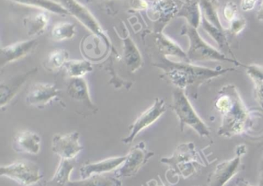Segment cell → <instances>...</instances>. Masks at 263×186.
<instances>
[{
  "label": "cell",
  "mask_w": 263,
  "mask_h": 186,
  "mask_svg": "<svg viewBox=\"0 0 263 186\" xmlns=\"http://www.w3.org/2000/svg\"><path fill=\"white\" fill-rule=\"evenodd\" d=\"M155 66L162 70L161 77L175 88L184 90L192 99L198 98V91L203 84L235 71L234 67L212 69L187 61H172L164 56H161Z\"/></svg>",
  "instance_id": "obj_1"
},
{
  "label": "cell",
  "mask_w": 263,
  "mask_h": 186,
  "mask_svg": "<svg viewBox=\"0 0 263 186\" xmlns=\"http://www.w3.org/2000/svg\"><path fill=\"white\" fill-rule=\"evenodd\" d=\"M215 107L221 115L218 135L232 138L241 135L253 125L252 114L245 104L236 86L226 85L218 91Z\"/></svg>",
  "instance_id": "obj_2"
},
{
  "label": "cell",
  "mask_w": 263,
  "mask_h": 186,
  "mask_svg": "<svg viewBox=\"0 0 263 186\" xmlns=\"http://www.w3.org/2000/svg\"><path fill=\"white\" fill-rule=\"evenodd\" d=\"M161 162L169 167L167 172L177 178H190L197 173L198 166L206 167L210 164L203 152L195 148L193 142L180 144L171 157L161 158Z\"/></svg>",
  "instance_id": "obj_3"
},
{
  "label": "cell",
  "mask_w": 263,
  "mask_h": 186,
  "mask_svg": "<svg viewBox=\"0 0 263 186\" xmlns=\"http://www.w3.org/2000/svg\"><path fill=\"white\" fill-rule=\"evenodd\" d=\"M181 34L185 35L189 41V50L187 52L189 63H195L198 61H219L229 63L235 66H242L243 63L238 60L227 56L219 49H215L203 39L200 35L198 29L186 24L181 29Z\"/></svg>",
  "instance_id": "obj_4"
},
{
  "label": "cell",
  "mask_w": 263,
  "mask_h": 186,
  "mask_svg": "<svg viewBox=\"0 0 263 186\" xmlns=\"http://www.w3.org/2000/svg\"><path fill=\"white\" fill-rule=\"evenodd\" d=\"M171 108L179 120L181 132H184L185 126H189L200 136L209 137L210 129L209 126L198 115L184 90L175 88L172 94Z\"/></svg>",
  "instance_id": "obj_5"
},
{
  "label": "cell",
  "mask_w": 263,
  "mask_h": 186,
  "mask_svg": "<svg viewBox=\"0 0 263 186\" xmlns=\"http://www.w3.org/2000/svg\"><path fill=\"white\" fill-rule=\"evenodd\" d=\"M0 175L11 178L23 186H32L42 179L39 166L27 159L17 160L0 168Z\"/></svg>",
  "instance_id": "obj_6"
},
{
  "label": "cell",
  "mask_w": 263,
  "mask_h": 186,
  "mask_svg": "<svg viewBox=\"0 0 263 186\" xmlns=\"http://www.w3.org/2000/svg\"><path fill=\"white\" fill-rule=\"evenodd\" d=\"M246 146H237L236 153L232 159L226 160L217 164L215 170L208 178V186H224L241 168V157L246 153Z\"/></svg>",
  "instance_id": "obj_7"
},
{
  "label": "cell",
  "mask_w": 263,
  "mask_h": 186,
  "mask_svg": "<svg viewBox=\"0 0 263 186\" xmlns=\"http://www.w3.org/2000/svg\"><path fill=\"white\" fill-rule=\"evenodd\" d=\"M60 3L69 11L70 15L74 16L90 32H93L98 38H101L104 42V45L107 46V49H109L110 42L108 37L104 33L101 25L87 7L77 0H60Z\"/></svg>",
  "instance_id": "obj_8"
},
{
  "label": "cell",
  "mask_w": 263,
  "mask_h": 186,
  "mask_svg": "<svg viewBox=\"0 0 263 186\" xmlns=\"http://www.w3.org/2000/svg\"><path fill=\"white\" fill-rule=\"evenodd\" d=\"M154 155L153 152L147 150L144 141H140L133 146L126 155L125 161L115 172L117 178L132 177L136 175Z\"/></svg>",
  "instance_id": "obj_9"
},
{
  "label": "cell",
  "mask_w": 263,
  "mask_h": 186,
  "mask_svg": "<svg viewBox=\"0 0 263 186\" xmlns=\"http://www.w3.org/2000/svg\"><path fill=\"white\" fill-rule=\"evenodd\" d=\"M167 110L165 101L163 98H156L153 105L141 114L137 119L130 125V133L122 141L124 144L133 142L137 135L155 122Z\"/></svg>",
  "instance_id": "obj_10"
},
{
  "label": "cell",
  "mask_w": 263,
  "mask_h": 186,
  "mask_svg": "<svg viewBox=\"0 0 263 186\" xmlns=\"http://www.w3.org/2000/svg\"><path fill=\"white\" fill-rule=\"evenodd\" d=\"M182 0H154L150 7V17L155 23V32H162L165 26L177 17Z\"/></svg>",
  "instance_id": "obj_11"
},
{
  "label": "cell",
  "mask_w": 263,
  "mask_h": 186,
  "mask_svg": "<svg viewBox=\"0 0 263 186\" xmlns=\"http://www.w3.org/2000/svg\"><path fill=\"white\" fill-rule=\"evenodd\" d=\"M80 142V134L72 132L68 134H56L52 140V151L61 159L72 160L83 150Z\"/></svg>",
  "instance_id": "obj_12"
},
{
  "label": "cell",
  "mask_w": 263,
  "mask_h": 186,
  "mask_svg": "<svg viewBox=\"0 0 263 186\" xmlns=\"http://www.w3.org/2000/svg\"><path fill=\"white\" fill-rule=\"evenodd\" d=\"M60 95L61 90L56 85L38 82L30 87L26 97V102L29 106L44 107Z\"/></svg>",
  "instance_id": "obj_13"
},
{
  "label": "cell",
  "mask_w": 263,
  "mask_h": 186,
  "mask_svg": "<svg viewBox=\"0 0 263 186\" xmlns=\"http://www.w3.org/2000/svg\"><path fill=\"white\" fill-rule=\"evenodd\" d=\"M37 44V40L31 39L27 41L18 42L0 50V66L4 67L9 63L16 61L31 52Z\"/></svg>",
  "instance_id": "obj_14"
},
{
  "label": "cell",
  "mask_w": 263,
  "mask_h": 186,
  "mask_svg": "<svg viewBox=\"0 0 263 186\" xmlns=\"http://www.w3.org/2000/svg\"><path fill=\"white\" fill-rule=\"evenodd\" d=\"M126 160L125 156L112 157L95 162L85 163L80 168L81 179L89 178L93 175L105 174L119 169Z\"/></svg>",
  "instance_id": "obj_15"
},
{
  "label": "cell",
  "mask_w": 263,
  "mask_h": 186,
  "mask_svg": "<svg viewBox=\"0 0 263 186\" xmlns=\"http://www.w3.org/2000/svg\"><path fill=\"white\" fill-rule=\"evenodd\" d=\"M37 69H33L25 73L15 75L8 78L5 81H2L0 85V106L4 108L8 104L13 97L21 90L24 83L27 81L29 77L37 72Z\"/></svg>",
  "instance_id": "obj_16"
},
{
  "label": "cell",
  "mask_w": 263,
  "mask_h": 186,
  "mask_svg": "<svg viewBox=\"0 0 263 186\" xmlns=\"http://www.w3.org/2000/svg\"><path fill=\"white\" fill-rule=\"evenodd\" d=\"M41 138L39 135L31 131H21L15 135L13 149L18 153L37 155L41 151Z\"/></svg>",
  "instance_id": "obj_17"
},
{
  "label": "cell",
  "mask_w": 263,
  "mask_h": 186,
  "mask_svg": "<svg viewBox=\"0 0 263 186\" xmlns=\"http://www.w3.org/2000/svg\"><path fill=\"white\" fill-rule=\"evenodd\" d=\"M155 43L161 56L166 58L174 57L178 58L179 61L189 63L187 52H184L176 42L164 35L163 32H155Z\"/></svg>",
  "instance_id": "obj_18"
},
{
  "label": "cell",
  "mask_w": 263,
  "mask_h": 186,
  "mask_svg": "<svg viewBox=\"0 0 263 186\" xmlns=\"http://www.w3.org/2000/svg\"><path fill=\"white\" fill-rule=\"evenodd\" d=\"M67 94L69 96L78 102L82 103L84 106L90 110H97L96 106L93 105L90 98L88 86L87 81L83 77L81 78H70L67 85Z\"/></svg>",
  "instance_id": "obj_19"
},
{
  "label": "cell",
  "mask_w": 263,
  "mask_h": 186,
  "mask_svg": "<svg viewBox=\"0 0 263 186\" xmlns=\"http://www.w3.org/2000/svg\"><path fill=\"white\" fill-rule=\"evenodd\" d=\"M201 26L212 37V39L217 43L218 47L219 48V50L221 52L226 54V55H227V54H229V55H232L234 59L238 60L234 55L232 48L230 46V43H229V39H228L227 30H220L219 29L211 24L202 16H201Z\"/></svg>",
  "instance_id": "obj_20"
},
{
  "label": "cell",
  "mask_w": 263,
  "mask_h": 186,
  "mask_svg": "<svg viewBox=\"0 0 263 186\" xmlns=\"http://www.w3.org/2000/svg\"><path fill=\"white\" fill-rule=\"evenodd\" d=\"M177 17L185 18L187 25L198 29L201 22L200 0H182V5Z\"/></svg>",
  "instance_id": "obj_21"
},
{
  "label": "cell",
  "mask_w": 263,
  "mask_h": 186,
  "mask_svg": "<svg viewBox=\"0 0 263 186\" xmlns=\"http://www.w3.org/2000/svg\"><path fill=\"white\" fill-rule=\"evenodd\" d=\"M201 16L204 17L211 24L219 29L226 31L221 24L219 17V0H200Z\"/></svg>",
  "instance_id": "obj_22"
},
{
  "label": "cell",
  "mask_w": 263,
  "mask_h": 186,
  "mask_svg": "<svg viewBox=\"0 0 263 186\" xmlns=\"http://www.w3.org/2000/svg\"><path fill=\"white\" fill-rule=\"evenodd\" d=\"M124 58L129 71L135 72L142 66V57L130 37L124 39Z\"/></svg>",
  "instance_id": "obj_23"
},
{
  "label": "cell",
  "mask_w": 263,
  "mask_h": 186,
  "mask_svg": "<svg viewBox=\"0 0 263 186\" xmlns=\"http://www.w3.org/2000/svg\"><path fill=\"white\" fill-rule=\"evenodd\" d=\"M248 75L254 83V95L260 107L263 109V66L244 65Z\"/></svg>",
  "instance_id": "obj_24"
},
{
  "label": "cell",
  "mask_w": 263,
  "mask_h": 186,
  "mask_svg": "<svg viewBox=\"0 0 263 186\" xmlns=\"http://www.w3.org/2000/svg\"><path fill=\"white\" fill-rule=\"evenodd\" d=\"M18 4L37 8L47 12H53L58 15H70L69 11L61 4L55 0H10Z\"/></svg>",
  "instance_id": "obj_25"
},
{
  "label": "cell",
  "mask_w": 263,
  "mask_h": 186,
  "mask_svg": "<svg viewBox=\"0 0 263 186\" xmlns=\"http://www.w3.org/2000/svg\"><path fill=\"white\" fill-rule=\"evenodd\" d=\"M74 169V164L71 160L61 159L51 179L47 182L48 186H67L70 182V174Z\"/></svg>",
  "instance_id": "obj_26"
},
{
  "label": "cell",
  "mask_w": 263,
  "mask_h": 186,
  "mask_svg": "<svg viewBox=\"0 0 263 186\" xmlns=\"http://www.w3.org/2000/svg\"><path fill=\"white\" fill-rule=\"evenodd\" d=\"M122 183L118 178L110 175L101 174L93 175L89 178L79 181H70L67 186H121Z\"/></svg>",
  "instance_id": "obj_27"
},
{
  "label": "cell",
  "mask_w": 263,
  "mask_h": 186,
  "mask_svg": "<svg viewBox=\"0 0 263 186\" xmlns=\"http://www.w3.org/2000/svg\"><path fill=\"white\" fill-rule=\"evenodd\" d=\"M64 68L69 78H81L93 70L91 63L87 60H68Z\"/></svg>",
  "instance_id": "obj_28"
},
{
  "label": "cell",
  "mask_w": 263,
  "mask_h": 186,
  "mask_svg": "<svg viewBox=\"0 0 263 186\" xmlns=\"http://www.w3.org/2000/svg\"><path fill=\"white\" fill-rule=\"evenodd\" d=\"M75 25L69 22H60L52 28L51 38L56 42L70 39L75 35Z\"/></svg>",
  "instance_id": "obj_29"
},
{
  "label": "cell",
  "mask_w": 263,
  "mask_h": 186,
  "mask_svg": "<svg viewBox=\"0 0 263 186\" xmlns=\"http://www.w3.org/2000/svg\"><path fill=\"white\" fill-rule=\"evenodd\" d=\"M48 22V16L44 12H40L34 16L26 18L24 20L25 26L27 27L28 34L30 35H40L47 28Z\"/></svg>",
  "instance_id": "obj_30"
},
{
  "label": "cell",
  "mask_w": 263,
  "mask_h": 186,
  "mask_svg": "<svg viewBox=\"0 0 263 186\" xmlns=\"http://www.w3.org/2000/svg\"><path fill=\"white\" fill-rule=\"evenodd\" d=\"M69 52L66 49H58L52 51L45 61V66L49 71H57L65 66L68 61Z\"/></svg>",
  "instance_id": "obj_31"
},
{
  "label": "cell",
  "mask_w": 263,
  "mask_h": 186,
  "mask_svg": "<svg viewBox=\"0 0 263 186\" xmlns=\"http://www.w3.org/2000/svg\"><path fill=\"white\" fill-rule=\"evenodd\" d=\"M246 24H247V22H246V18L242 15H238L229 23V26L227 29L228 35L236 36L244 30Z\"/></svg>",
  "instance_id": "obj_32"
},
{
  "label": "cell",
  "mask_w": 263,
  "mask_h": 186,
  "mask_svg": "<svg viewBox=\"0 0 263 186\" xmlns=\"http://www.w3.org/2000/svg\"><path fill=\"white\" fill-rule=\"evenodd\" d=\"M238 11V6H237L236 3L232 1H229L226 3L224 8H223V15H224V18L229 23H230L235 17L239 15Z\"/></svg>",
  "instance_id": "obj_33"
},
{
  "label": "cell",
  "mask_w": 263,
  "mask_h": 186,
  "mask_svg": "<svg viewBox=\"0 0 263 186\" xmlns=\"http://www.w3.org/2000/svg\"><path fill=\"white\" fill-rule=\"evenodd\" d=\"M258 0H241V9L244 12H249L255 7Z\"/></svg>",
  "instance_id": "obj_34"
},
{
  "label": "cell",
  "mask_w": 263,
  "mask_h": 186,
  "mask_svg": "<svg viewBox=\"0 0 263 186\" xmlns=\"http://www.w3.org/2000/svg\"><path fill=\"white\" fill-rule=\"evenodd\" d=\"M130 6L135 9H147L149 7L148 3L146 0H130Z\"/></svg>",
  "instance_id": "obj_35"
},
{
  "label": "cell",
  "mask_w": 263,
  "mask_h": 186,
  "mask_svg": "<svg viewBox=\"0 0 263 186\" xmlns=\"http://www.w3.org/2000/svg\"><path fill=\"white\" fill-rule=\"evenodd\" d=\"M147 186H171L167 183L164 182L161 177L158 176V180L152 179L147 182Z\"/></svg>",
  "instance_id": "obj_36"
},
{
  "label": "cell",
  "mask_w": 263,
  "mask_h": 186,
  "mask_svg": "<svg viewBox=\"0 0 263 186\" xmlns=\"http://www.w3.org/2000/svg\"><path fill=\"white\" fill-rule=\"evenodd\" d=\"M235 186H253L242 178H238L235 182Z\"/></svg>",
  "instance_id": "obj_37"
},
{
  "label": "cell",
  "mask_w": 263,
  "mask_h": 186,
  "mask_svg": "<svg viewBox=\"0 0 263 186\" xmlns=\"http://www.w3.org/2000/svg\"><path fill=\"white\" fill-rule=\"evenodd\" d=\"M256 18L258 21L263 23V0L261 1V5H260L259 9L256 14Z\"/></svg>",
  "instance_id": "obj_38"
},
{
  "label": "cell",
  "mask_w": 263,
  "mask_h": 186,
  "mask_svg": "<svg viewBox=\"0 0 263 186\" xmlns=\"http://www.w3.org/2000/svg\"><path fill=\"white\" fill-rule=\"evenodd\" d=\"M258 186H263V167L261 169V173L259 175V183H258Z\"/></svg>",
  "instance_id": "obj_39"
},
{
  "label": "cell",
  "mask_w": 263,
  "mask_h": 186,
  "mask_svg": "<svg viewBox=\"0 0 263 186\" xmlns=\"http://www.w3.org/2000/svg\"><path fill=\"white\" fill-rule=\"evenodd\" d=\"M106 1H107V0H106Z\"/></svg>",
  "instance_id": "obj_40"
},
{
  "label": "cell",
  "mask_w": 263,
  "mask_h": 186,
  "mask_svg": "<svg viewBox=\"0 0 263 186\" xmlns=\"http://www.w3.org/2000/svg\"><path fill=\"white\" fill-rule=\"evenodd\" d=\"M262 157H263V155H262Z\"/></svg>",
  "instance_id": "obj_41"
}]
</instances>
